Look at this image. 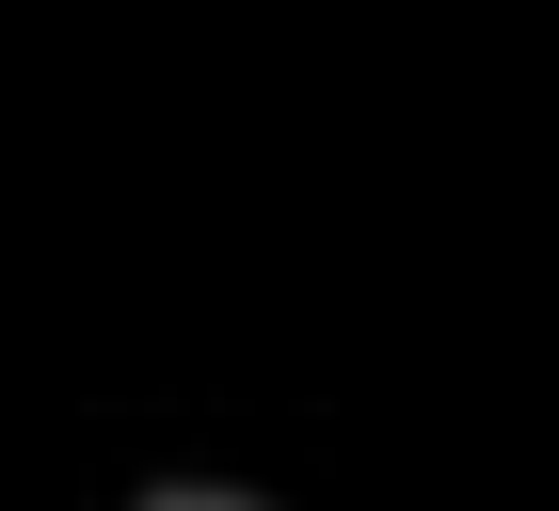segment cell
Returning a JSON list of instances; mask_svg holds the SVG:
<instances>
[{
	"label": "cell",
	"instance_id": "obj_1",
	"mask_svg": "<svg viewBox=\"0 0 559 511\" xmlns=\"http://www.w3.org/2000/svg\"><path fill=\"white\" fill-rule=\"evenodd\" d=\"M144 511H272V496H224V479H176V496H144Z\"/></svg>",
	"mask_w": 559,
	"mask_h": 511
}]
</instances>
